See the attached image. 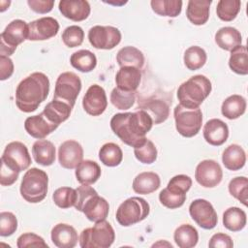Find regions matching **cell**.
Masks as SVG:
<instances>
[{
	"instance_id": "cell-46",
	"label": "cell",
	"mask_w": 248,
	"mask_h": 248,
	"mask_svg": "<svg viewBox=\"0 0 248 248\" xmlns=\"http://www.w3.org/2000/svg\"><path fill=\"white\" fill-rule=\"evenodd\" d=\"M160 202L170 209L181 207L186 201V194H180L169 190L167 187L159 194Z\"/></svg>"
},
{
	"instance_id": "cell-21",
	"label": "cell",
	"mask_w": 248,
	"mask_h": 248,
	"mask_svg": "<svg viewBox=\"0 0 248 248\" xmlns=\"http://www.w3.org/2000/svg\"><path fill=\"white\" fill-rule=\"evenodd\" d=\"M50 237L52 243L58 248H73L78 240L76 229L65 223L55 225L51 230Z\"/></svg>"
},
{
	"instance_id": "cell-53",
	"label": "cell",
	"mask_w": 248,
	"mask_h": 248,
	"mask_svg": "<svg viewBox=\"0 0 248 248\" xmlns=\"http://www.w3.org/2000/svg\"><path fill=\"white\" fill-rule=\"evenodd\" d=\"M27 4L30 7V9L35 13L47 14L52 10L54 6V1L53 0H28Z\"/></svg>"
},
{
	"instance_id": "cell-1",
	"label": "cell",
	"mask_w": 248,
	"mask_h": 248,
	"mask_svg": "<svg viewBox=\"0 0 248 248\" xmlns=\"http://www.w3.org/2000/svg\"><path fill=\"white\" fill-rule=\"evenodd\" d=\"M153 120L149 114L138 109L135 112H120L110 119V128L125 144L138 147L146 140V134L151 130Z\"/></svg>"
},
{
	"instance_id": "cell-25",
	"label": "cell",
	"mask_w": 248,
	"mask_h": 248,
	"mask_svg": "<svg viewBox=\"0 0 248 248\" xmlns=\"http://www.w3.org/2000/svg\"><path fill=\"white\" fill-rule=\"evenodd\" d=\"M161 185L160 176L153 171L139 173L133 180V190L140 195H148L155 192Z\"/></svg>"
},
{
	"instance_id": "cell-39",
	"label": "cell",
	"mask_w": 248,
	"mask_h": 248,
	"mask_svg": "<svg viewBox=\"0 0 248 248\" xmlns=\"http://www.w3.org/2000/svg\"><path fill=\"white\" fill-rule=\"evenodd\" d=\"M150 5L155 14L168 17H176L182 10L180 0H152Z\"/></svg>"
},
{
	"instance_id": "cell-41",
	"label": "cell",
	"mask_w": 248,
	"mask_h": 248,
	"mask_svg": "<svg viewBox=\"0 0 248 248\" xmlns=\"http://www.w3.org/2000/svg\"><path fill=\"white\" fill-rule=\"evenodd\" d=\"M110 103L117 109H129L132 108L136 101V92L134 91H124L117 87L113 88L110 93Z\"/></svg>"
},
{
	"instance_id": "cell-42",
	"label": "cell",
	"mask_w": 248,
	"mask_h": 248,
	"mask_svg": "<svg viewBox=\"0 0 248 248\" xmlns=\"http://www.w3.org/2000/svg\"><path fill=\"white\" fill-rule=\"evenodd\" d=\"M52 200L58 207L62 209L70 208L76 203L77 191L71 187H60L52 194Z\"/></svg>"
},
{
	"instance_id": "cell-19",
	"label": "cell",
	"mask_w": 248,
	"mask_h": 248,
	"mask_svg": "<svg viewBox=\"0 0 248 248\" xmlns=\"http://www.w3.org/2000/svg\"><path fill=\"white\" fill-rule=\"evenodd\" d=\"M60 13L73 21L86 19L91 12L90 4L85 0H61L58 5Z\"/></svg>"
},
{
	"instance_id": "cell-14",
	"label": "cell",
	"mask_w": 248,
	"mask_h": 248,
	"mask_svg": "<svg viewBox=\"0 0 248 248\" xmlns=\"http://www.w3.org/2000/svg\"><path fill=\"white\" fill-rule=\"evenodd\" d=\"M82 107L85 112L89 115H101L108 107V99L105 89L98 84L91 85L83 96Z\"/></svg>"
},
{
	"instance_id": "cell-50",
	"label": "cell",
	"mask_w": 248,
	"mask_h": 248,
	"mask_svg": "<svg viewBox=\"0 0 248 248\" xmlns=\"http://www.w3.org/2000/svg\"><path fill=\"white\" fill-rule=\"evenodd\" d=\"M76 191H77V201H76V203H75L74 206L78 211H79L81 205L83 204V202L89 197H91V196H93L95 194H98L97 191L93 187L89 186L88 184H81L80 186H78L76 189Z\"/></svg>"
},
{
	"instance_id": "cell-37",
	"label": "cell",
	"mask_w": 248,
	"mask_h": 248,
	"mask_svg": "<svg viewBox=\"0 0 248 248\" xmlns=\"http://www.w3.org/2000/svg\"><path fill=\"white\" fill-rule=\"evenodd\" d=\"M99 159L107 167H116L123 159L120 146L114 142H107L99 150Z\"/></svg>"
},
{
	"instance_id": "cell-36",
	"label": "cell",
	"mask_w": 248,
	"mask_h": 248,
	"mask_svg": "<svg viewBox=\"0 0 248 248\" xmlns=\"http://www.w3.org/2000/svg\"><path fill=\"white\" fill-rule=\"evenodd\" d=\"M229 66L237 75L248 74V53L246 46H239L231 51Z\"/></svg>"
},
{
	"instance_id": "cell-5",
	"label": "cell",
	"mask_w": 248,
	"mask_h": 248,
	"mask_svg": "<svg viewBox=\"0 0 248 248\" xmlns=\"http://www.w3.org/2000/svg\"><path fill=\"white\" fill-rule=\"evenodd\" d=\"M115 239L112 226L106 220L96 222L92 228L84 229L79 236L81 248H108Z\"/></svg>"
},
{
	"instance_id": "cell-52",
	"label": "cell",
	"mask_w": 248,
	"mask_h": 248,
	"mask_svg": "<svg viewBox=\"0 0 248 248\" xmlns=\"http://www.w3.org/2000/svg\"><path fill=\"white\" fill-rule=\"evenodd\" d=\"M19 172L12 170L5 164H1L0 170V184L2 186H11L13 185L18 178Z\"/></svg>"
},
{
	"instance_id": "cell-13",
	"label": "cell",
	"mask_w": 248,
	"mask_h": 248,
	"mask_svg": "<svg viewBox=\"0 0 248 248\" xmlns=\"http://www.w3.org/2000/svg\"><path fill=\"white\" fill-rule=\"evenodd\" d=\"M197 182L204 188H213L220 184L223 178V170L219 163L214 160L200 162L195 170Z\"/></svg>"
},
{
	"instance_id": "cell-45",
	"label": "cell",
	"mask_w": 248,
	"mask_h": 248,
	"mask_svg": "<svg viewBox=\"0 0 248 248\" xmlns=\"http://www.w3.org/2000/svg\"><path fill=\"white\" fill-rule=\"evenodd\" d=\"M62 41L68 47H76L83 43L84 31L78 25H70L62 33Z\"/></svg>"
},
{
	"instance_id": "cell-3",
	"label": "cell",
	"mask_w": 248,
	"mask_h": 248,
	"mask_svg": "<svg viewBox=\"0 0 248 248\" xmlns=\"http://www.w3.org/2000/svg\"><path fill=\"white\" fill-rule=\"evenodd\" d=\"M211 81L203 75H196L182 82L177 89L179 104L187 108H197L209 96Z\"/></svg>"
},
{
	"instance_id": "cell-20",
	"label": "cell",
	"mask_w": 248,
	"mask_h": 248,
	"mask_svg": "<svg viewBox=\"0 0 248 248\" xmlns=\"http://www.w3.org/2000/svg\"><path fill=\"white\" fill-rule=\"evenodd\" d=\"M203 138L210 145L220 146L229 138V127L221 119L212 118L204 124Z\"/></svg>"
},
{
	"instance_id": "cell-6",
	"label": "cell",
	"mask_w": 248,
	"mask_h": 248,
	"mask_svg": "<svg viewBox=\"0 0 248 248\" xmlns=\"http://www.w3.org/2000/svg\"><path fill=\"white\" fill-rule=\"evenodd\" d=\"M150 212L149 203L140 197L125 200L117 208L115 218L119 225L129 227L144 220Z\"/></svg>"
},
{
	"instance_id": "cell-2",
	"label": "cell",
	"mask_w": 248,
	"mask_h": 248,
	"mask_svg": "<svg viewBox=\"0 0 248 248\" xmlns=\"http://www.w3.org/2000/svg\"><path fill=\"white\" fill-rule=\"evenodd\" d=\"M49 79L41 72H35L23 78L16 89V105L23 112L35 111L46 99Z\"/></svg>"
},
{
	"instance_id": "cell-7",
	"label": "cell",
	"mask_w": 248,
	"mask_h": 248,
	"mask_svg": "<svg viewBox=\"0 0 248 248\" xmlns=\"http://www.w3.org/2000/svg\"><path fill=\"white\" fill-rule=\"evenodd\" d=\"M29 26L22 19L12 20L0 35V54L12 55L18 45L28 40Z\"/></svg>"
},
{
	"instance_id": "cell-28",
	"label": "cell",
	"mask_w": 248,
	"mask_h": 248,
	"mask_svg": "<svg viewBox=\"0 0 248 248\" xmlns=\"http://www.w3.org/2000/svg\"><path fill=\"white\" fill-rule=\"evenodd\" d=\"M73 108L65 102L52 99L45 107L43 113L52 123L59 126L62 122L66 121L72 112Z\"/></svg>"
},
{
	"instance_id": "cell-8",
	"label": "cell",
	"mask_w": 248,
	"mask_h": 248,
	"mask_svg": "<svg viewBox=\"0 0 248 248\" xmlns=\"http://www.w3.org/2000/svg\"><path fill=\"white\" fill-rule=\"evenodd\" d=\"M173 116L175 128L182 137L192 138L200 132L202 124V113L200 108L191 109L178 104L173 109Z\"/></svg>"
},
{
	"instance_id": "cell-12",
	"label": "cell",
	"mask_w": 248,
	"mask_h": 248,
	"mask_svg": "<svg viewBox=\"0 0 248 248\" xmlns=\"http://www.w3.org/2000/svg\"><path fill=\"white\" fill-rule=\"evenodd\" d=\"M191 218L204 230H211L218 223L217 213L213 205L204 199L194 200L189 206Z\"/></svg>"
},
{
	"instance_id": "cell-18",
	"label": "cell",
	"mask_w": 248,
	"mask_h": 248,
	"mask_svg": "<svg viewBox=\"0 0 248 248\" xmlns=\"http://www.w3.org/2000/svg\"><path fill=\"white\" fill-rule=\"evenodd\" d=\"M57 128L58 125L50 122L43 112L29 116L24 121V129L27 134L38 140L45 139Z\"/></svg>"
},
{
	"instance_id": "cell-35",
	"label": "cell",
	"mask_w": 248,
	"mask_h": 248,
	"mask_svg": "<svg viewBox=\"0 0 248 248\" xmlns=\"http://www.w3.org/2000/svg\"><path fill=\"white\" fill-rule=\"evenodd\" d=\"M71 65L81 73L93 71L97 65L96 55L88 49H80L74 52L70 57Z\"/></svg>"
},
{
	"instance_id": "cell-24",
	"label": "cell",
	"mask_w": 248,
	"mask_h": 248,
	"mask_svg": "<svg viewBox=\"0 0 248 248\" xmlns=\"http://www.w3.org/2000/svg\"><path fill=\"white\" fill-rule=\"evenodd\" d=\"M139 109L146 111L153 120V124H160L165 122L170 115V106L168 103L161 99H148L140 105L139 104Z\"/></svg>"
},
{
	"instance_id": "cell-30",
	"label": "cell",
	"mask_w": 248,
	"mask_h": 248,
	"mask_svg": "<svg viewBox=\"0 0 248 248\" xmlns=\"http://www.w3.org/2000/svg\"><path fill=\"white\" fill-rule=\"evenodd\" d=\"M101 168L95 161L84 160L76 168V177L80 184H93L101 176Z\"/></svg>"
},
{
	"instance_id": "cell-4",
	"label": "cell",
	"mask_w": 248,
	"mask_h": 248,
	"mask_svg": "<svg viewBox=\"0 0 248 248\" xmlns=\"http://www.w3.org/2000/svg\"><path fill=\"white\" fill-rule=\"evenodd\" d=\"M47 185L48 176L46 172L38 168H31L21 179L20 195L26 202L38 203L46 197Z\"/></svg>"
},
{
	"instance_id": "cell-29",
	"label": "cell",
	"mask_w": 248,
	"mask_h": 248,
	"mask_svg": "<svg viewBox=\"0 0 248 248\" xmlns=\"http://www.w3.org/2000/svg\"><path fill=\"white\" fill-rule=\"evenodd\" d=\"M222 163L230 170H238L246 163V154L244 149L238 144H230L222 154Z\"/></svg>"
},
{
	"instance_id": "cell-15",
	"label": "cell",
	"mask_w": 248,
	"mask_h": 248,
	"mask_svg": "<svg viewBox=\"0 0 248 248\" xmlns=\"http://www.w3.org/2000/svg\"><path fill=\"white\" fill-rule=\"evenodd\" d=\"M29 41H45L57 35L59 31L58 21L51 16H44L28 23Z\"/></svg>"
},
{
	"instance_id": "cell-26",
	"label": "cell",
	"mask_w": 248,
	"mask_h": 248,
	"mask_svg": "<svg viewBox=\"0 0 248 248\" xmlns=\"http://www.w3.org/2000/svg\"><path fill=\"white\" fill-rule=\"evenodd\" d=\"M32 155L35 162L41 166H51L55 161L54 144L47 140H38L32 146Z\"/></svg>"
},
{
	"instance_id": "cell-47",
	"label": "cell",
	"mask_w": 248,
	"mask_h": 248,
	"mask_svg": "<svg viewBox=\"0 0 248 248\" xmlns=\"http://www.w3.org/2000/svg\"><path fill=\"white\" fill-rule=\"evenodd\" d=\"M17 229V219L16 215L10 211H2L0 213V235L10 236L16 232Z\"/></svg>"
},
{
	"instance_id": "cell-11",
	"label": "cell",
	"mask_w": 248,
	"mask_h": 248,
	"mask_svg": "<svg viewBox=\"0 0 248 248\" xmlns=\"http://www.w3.org/2000/svg\"><path fill=\"white\" fill-rule=\"evenodd\" d=\"M88 40L95 48L112 49L120 43L121 32L110 25H95L88 31Z\"/></svg>"
},
{
	"instance_id": "cell-38",
	"label": "cell",
	"mask_w": 248,
	"mask_h": 248,
	"mask_svg": "<svg viewBox=\"0 0 248 248\" xmlns=\"http://www.w3.org/2000/svg\"><path fill=\"white\" fill-rule=\"evenodd\" d=\"M207 60L205 50L199 46H192L188 47L183 56L184 65L190 71H196L204 66Z\"/></svg>"
},
{
	"instance_id": "cell-32",
	"label": "cell",
	"mask_w": 248,
	"mask_h": 248,
	"mask_svg": "<svg viewBox=\"0 0 248 248\" xmlns=\"http://www.w3.org/2000/svg\"><path fill=\"white\" fill-rule=\"evenodd\" d=\"M116 61L120 67L132 66L141 69L144 65V55L139 48L127 46L118 50Z\"/></svg>"
},
{
	"instance_id": "cell-17",
	"label": "cell",
	"mask_w": 248,
	"mask_h": 248,
	"mask_svg": "<svg viewBox=\"0 0 248 248\" xmlns=\"http://www.w3.org/2000/svg\"><path fill=\"white\" fill-rule=\"evenodd\" d=\"M80 212L91 222H99L106 220L109 211V204L106 199L95 194L89 197L81 205Z\"/></svg>"
},
{
	"instance_id": "cell-43",
	"label": "cell",
	"mask_w": 248,
	"mask_h": 248,
	"mask_svg": "<svg viewBox=\"0 0 248 248\" xmlns=\"http://www.w3.org/2000/svg\"><path fill=\"white\" fill-rule=\"evenodd\" d=\"M230 194L238 200L245 206L247 205L248 197V179L245 176H237L232 178L229 183Z\"/></svg>"
},
{
	"instance_id": "cell-22",
	"label": "cell",
	"mask_w": 248,
	"mask_h": 248,
	"mask_svg": "<svg viewBox=\"0 0 248 248\" xmlns=\"http://www.w3.org/2000/svg\"><path fill=\"white\" fill-rule=\"evenodd\" d=\"M140 69L132 66L120 67L115 76L116 87L124 91L136 92L140 83Z\"/></svg>"
},
{
	"instance_id": "cell-31",
	"label": "cell",
	"mask_w": 248,
	"mask_h": 248,
	"mask_svg": "<svg viewBox=\"0 0 248 248\" xmlns=\"http://www.w3.org/2000/svg\"><path fill=\"white\" fill-rule=\"evenodd\" d=\"M246 100L243 96L233 94L229 96L222 103L221 112L228 119H236L244 114L246 110Z\"/></svg>"
},
{
	"instance_id": "cell-10",
	"label": "cell",
	"mask_w": 248,
	"mask_h": 248,
	"mask_svg": "<svg viewBox=\"0 0 248 248\" xmlns=\"http://www.w3.org/2000/svg\"><path fill=\"white\" fill-rule=\"evenodd\" d=\"M1 164L18 172L27 170L31 165V157L26 145L20 141L8 143L1 156Z\"/></svg>"
},
{
	"instance_id": "cell-9",
	"label": "cell",
	"mask_w": 248,
	"mask_h": 248,
	"mask_svg": "<svg viewBox=\"0 0 248 248\" xmlns=\"http://www.w3.org/2000/svg\"><path fill=\"white\" fill-rule=\"evenodd\" d=\"M80 90L81 80L79 77L73 72H64L56 79L53 99L65 102L74 108Z\"/></svg>"
},
{
	"instance_id": "cell-49",
	"label": "cell",
	"mask_w": 248,
	"mask_h": 248,
	"mask_svg": "<svg viewBox=\"0 0 248 248\" xmlns=\"http://www.w3.org/2000/svg\"><path fill=\"white\" fill-rule=\"evenodd\" d=\"M167 186L187 193L192 186V179L186 174H177L170 178Z\"/></svg>"
},
{
	"instance_id": "cell-34",
	"label": "cell",
	"mask_w": 248,
	"mask_h": 248,
	"mask_svg": "<svg viewBox=\"0 0 248 248\" xmlns=\"http://www.w3.org/2000/svg\"><path fill=\"white\" fill-rule=\"evenodd\" d=\"M247 217L244 210L239 207H229L223 213V225L231 232H239L246 226Z\"/></svg>"
},
{
	"instance_id": "cell-23",
	"label": "cell",
	"mask_w": 248,
	"mask_h": 248,
	"mask_svg": "<svg viewBox=\"0 0 248 248\" xmlns=\"http://www.w3.org/2000/svg\"><path fill=\"white\" fill-rule=\"evenodd\" d=\"M210 0H190L186 8V16L194 25H203L209 18Z\"/></svg>"
},
{
	"instance_id": "cell-54",
	"label": "cell",
	"mask_w": 248,
	"mask_h": 248,
	"mask_svg": "<svg viewBox=\"0 0 248 248\" xmlns=\"http://www.w3.org/2000/svg\"><path fill=\"white\" fill-rule=\"evenodd\" d=\"M14 73V63L9 56L0 55V79L6 80Z\"/></svg>"
},
{
	"instance_id": "cell-44",
	"label": "cell",
	"mask_w": 248,
	"mask_h": 248,
	"mask_svg": "<svg viewBox=\"0 0 248 248\" xmlns=\"http://www.w3.org/2000/svg\"><path fill=\"white\" fill-rule=\"evenodd\" d=\"M134 154L138 161L142 164H152L157 159V148L148 139L140 146L134 148Z\"/></svg>"
},
{
	"instance_id": "cell-27",
	"label": "cell",
	"mask_w": 248,
	"mask_h": 248,
	"mask_svg": "<svg viewBox=\"0 0 248 248\" xmlns=\"http://www.w3.org/2000/svg\"><path fill=\"white\" fill-rule=\"evenodd\" d=\"M242 36L240 32L232 26L220 28L215 34V43L217 46L228 51H232L235 47L241 46Z\"/></svg>"
},
{
	"instance_id": "cell-16",
	"label": "cell",
	"mask_w": 248,
	"mask_h": 248,
	"mask_svg": "<svg viewBox=\"0 0 248 248\" xmlns=\"http://www.w3.org/2000/svg\"><path fill=\"white\" fill-rule=\"evenodd\" d=\"M83 158V148L79 142L68 140L62 142L58 148V161L62 168L76 169Z\"/></svg>"
},
{
	"instance_id": "cell-40",
	"label": "cell",
	"mask_w": 248,
	"mask_h": 248,
	"mask_svg": "<svg viewBox=\"0 0 248 248\" xmlns=\"http://www.w3.org/2000/svg\"><path fill=\"white\" fill-rule=\"evenodd\" d=\"M241 7L239 0H220L217 3L216 14L223 21H232L238 15Z\"/></svg>"
},
{
	"instance_id": "cell-48",
	"label": "cell",
	"mask_w": 248,
	"mask_h": 248,
	"mask_svg": "<svg viewBox=\"0 0 248 248\" xmlns=\"http://www.w3.org/2000/svg\"><path fill=\"white\" fill-rule=\"evenodd\" d=\"M16 246L18 248L27 247H48L45 242L44 238L34 232H25L18 236L16 241Z\"/></svg>"
},
{
	"instance_id": "cell-33",
	"label": "cell",
	"mask_w": 248,
	"mask_h": 248,
	"mask_svg": "<svg viewBox=\"0 0 248 248\" xmlns=\"http://www.w3.org/2000/svg\"><path fill=\"white\" fill-rule=\"evenodd\" d=\"M173 239L179 248H193L199 241V233L194 226L182 224L174 231Z\"/></svg>"
},
{
	"instance_id": "cell-51",
	"label": "cell",
	"mask_w": 248,
	"mask_h": 248,
	"mask_svg": "<svg viewBox=\"0 0 248 248\" xmlns=\"http://www.w3.org/2000/svg\"><path fill=\"white\" fill-rule=\"evenodd\" d=\"M208 246L210 248H232L233 242L230 235L223 232H217L211 236Z\"/></svg>"
}]
</instances>
